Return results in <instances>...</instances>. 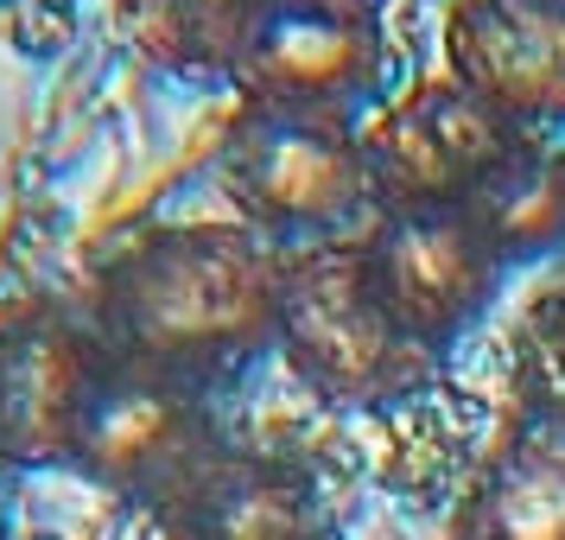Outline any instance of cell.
I'll return each mask as SVG.
<instances>
[{"instance_id":"6da1fadb","label":"cell","mask_w":565,"mask_h":540,"mask_svg":"<svg viewBox=\"0 0 565 540\" xmlns=\"http://www.w3.org/2000/svg\"><path fill=\"white\" fill-rule=\"evenodd\" d=\"M286 255L248 223H166L96 280V331L115 357L216 388L280 350Z\"/></svg>"},{"instance_id":"7a4b0ae2","label":"cell","mask_w":565,"mask_h":540,"mask_svg":"<svg viewBox=\"0 0 565 540\" xmlns=\"http://www.w3.org/2000/svg\"><path fill=\"white\" fill-rule=\"evenodd\" d=\"M280 357L337 413H382L433 382L438 350L394 318L362 242H318L286 255Z\"/></svg>"},{"instance_id":"3957f363","label":"cell","mask_w":565,"mask_h":540,"mask_svg":"<svg viewBox=\"0 0 565 540\" xmlns=\"http://www.w3.org/2000/svg\"><path fill=\"white\" fill-rule=\"evenodd\" d=\"M223 458H230V438L210 407V388L108 357V375L77 438V470L89 484L172 521L216 477Z\"/></svg>"},{"instance_id":"277c9868","label":"cell","mask_w":565,"mask_h":540,"mask_svg":"<svg viewBox=\"0 0 565 540\" xmlns=\"http://www.w3.org/2000/svg\"><path fill=\"white\" fill-rule=\"evenodd\" d=\"M235 89L248 108L362 128L387 89V39L369 0H260Z\"/></svg>"},{"instance_id":"5b68a950","label":"cell","mask_w":565,"mask_h":540,"mask_svg":"<svg viewBox=\"0 0 565 540\" xmlns=\"http://www.w3.org/2000/svg\"><path fill=\"white\" fill-rule=\"evenodd\" d=\"M223 191L248 230L286 248L350 242L362 216H375L362 134L267 108H242L235 134L223 140Z\"/></svg>"},{"instance_id":"8992f818","label":"cell","mask_w":565,"mask_h":540,"mask_svg":"<svg viewBox=\"0 0 565 540\" xmlns=\"http://www.w3.org/2000/svg\"><path fill=\"white\" fill-rule=\"evenodd\" d=\"M96 325L64 306L0 311V470H64L77 464L89 401L108 375Z\"/></svg>"},{"instance_id":"52a82bcc","label":"cell","mask_w":565,"mask_h":540,"mask_svg":"<svg viewBox=\"0 0 565 540\" xmlns=\"http://www.w3.org/2000/svg\"><path fill=\"white\" fill-rule=\"evenodd\" d=\"M375 210H458L521 134L458 83H419L362 121Z\"/></svg>"},{"instance_id":"ba28073f","label":"cell","mask_w":565,"mask_h":540,"mask_svg":"<svg viewBox=\"0 0 565 540\" xmlns=\"http://www.w3.org/2000/svg\"><path fill=\"white\" fill-rule=\"evenodd\" d=\"M362 255L394 318L438 357L495 306L509 280L489 242L463 223V210H375Z\"/></svg>"},{"instance_id":"9c48e42d","label":"cell","mask_w":565,"mask_h":540,"mask_svg":"<svg viewBox=\"0 0 565 540\" xmlns=\"http://www.w3.org/2000/svg\"><path fill=\"white\" fill-rule=\"evenodd\" d=\"M451 83L514 134L565 128V0H458L445 20Z\"/></svg>"},{"instance_id":"30bf717a","label":"cell","mask_w":565,"mask_h":540,"mask_svg":"<svg viewBox=\"0 0 565 540\" xmlns=\"http://www.w3.org/2000/svg\"><path fill=\"white\" fill-rule=\"evenodd\" d=\"M172 540H343L331 496L299 464L280 458H230L179 515Z\"/></svg>"},{"instance_id":"8fae6325","label":"cell","mask_w":565,"mask_h":540,"mask_svg":"<svg viewBox=\"0 0 565 540\" xmlns=\"http://www.w3.org/2000/svg\"><path fill=\"white\" fill-rule=\"evenodd\" d=\"M463 223L489 242L502 267H534L565 248V147L521 134L463 198Z\"/></svg>"},{"instance_id":"7c38bea8","label":"cell","mask_w":565,"mask_h":540,"mask_svg":"<svg viewBox=\"0 0 565 540\" xmlns=\"http://www.w3.org/2000/svg\"><path fill=\"white\" fill-rule=\"evenodd\" d=\"M255 7L260 0H108V20L147 71L198 83V89H216V83L235 89Z\"/></svg>"},{"instance_id":"4fadbf2b","label":"cell","mask_w":565,"mask_h":540,"mask_svg":"<svg viewBox=\"0 0 565 540\" xmlns=\"http://www.w3.org/2000/svg\"><path fill=\"white\" fill-rule=\"evenodd\" d=\"M458 540H565V420H534L489 458Z\"/></svg>"},{"instance_id":"5bb4252c","label":"cell","mask_w":565,"mask_h":540,"mask_svg":"<svg viewBox=\"0 0 565 540\" xmlns=\"http://www.w3.org/2000/svg\"><path fill=\"white\" fill-rule=\"evenodd\" d=\"M534 350H540V369H546L553 394L565 401V280L553 286L534 311Z\"/></svg>"},{"instance_id":"9a60e30c","label":"cell","mask_w":565,"mask_h":540,"mask_svg":"<svg viewBox=\"0 0 565 540\" xmlns=\"http://www.w3.org/2000/svg\"><path fill=\"white\" fill-rule=\"evenodd\" d=\"M0 540H13V515H7V470H0Z\"/></svg>"}]
</instances>
